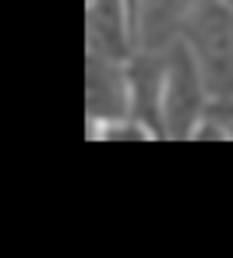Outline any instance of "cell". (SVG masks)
Segmentation results:
<instances>
[{
    "instance_id": "2",
    "label": "cell",
    "mask_w": 233,
    "mask_h": 258,
    "mask_svg": "<svg viewBox=\"0 0 233 258\" xmlns=\"http://www.w3.org/2000/svg\"><path fill=\"white\" fill-rule=\"evenodd\" d=\"M201 71L191 57V50H177L166 60V85H163V127L170 135H187L191 124L201 113Z\"/></svg>"
},
{
    "instance_id": "3",
    "label": "cell",
    "mask_w": 233,
    "mask_h": 258,
    "mask_svg": "<svg viewBox=\"0 0 233 258\" xmlns=\"http://www.w3.org/2000/svg\"><path fill=\"white\" fill-rule=\"evenodd\" d=\"M127 106H131L127 78L113 68V60L92 53L89 57V113L113 120V117L127 113Z\"/></svg>"
},
{
    "instance_id": "5",
    "label": "cell",
    "mask_w": 233,
    "mask_h": 258,
    "mask_svg": "<svg viewBox=\"0 0 233 258\" xmlns=\"http://www.w3.org/2000/svg\"><path fill=\"white\" fill-rule=\"evenodd\" d=\"M184 11H191V0H138V29L145 36V46L159 50L163 43H170Z\"/></svg>"
},
{
    "instance_id": "1",
    "label": "cell",
    "mask_w": 233,
    "mask_h": 258,
    "mask_svg": "<svg viewBox=\"0 0 233 258\" xmlns=\"http://www.w3.org/2000/svg\"><path fill=\"white\" fill-rule=\"evenodd\" d=\"M187 50L208 96H233V4L201 0L187 11Z\"/></svg>"
},
{
    "instance_id": "4",
    "label": "cell",
    "mask_w": 233,
    "mask_h": 258,
    "mask_svg": "<svg viewBox=\"0 0 233 258\" xmlns=\"http://www.w3.org/2000/svg\"><path fill=\"white\" fill-rule=\"evenodd\" d=\"M89 39H92V53L113 60L127 53L124 43V15L117 8V0H92L89 11Z\"/></svg>"
},
{
    "instance_id": "6",
    "label": "cell",
    "mask_w": 233,
    "mask_h": 258,
    "mask_svg": "<svg viewBox=\"0 0 233 258\" xmlns=\"http://www.w3.org/2000/svg\"><path fill=\"white\" fill-rule=\"evenodd\" d=\"M226 4H233V0H226Z\"/></svg>"
}]
</instances>
